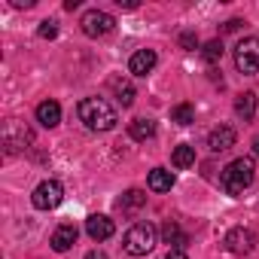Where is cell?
<instances>
[{
  "instance_id": "1",
  "label": "cell",
  "mask_w": 259,
  "mask_h": 259,
  "mask_svg": "<svg viewBox=\"0 0 259 259\" xmlns=\"http://www.w3.org/2000/svg\"><path fill=\"white\" fill-rule=\"evenodd\" d=\"M76 113H79V122L89 128V132H113L116 122H119L116 107L110 101H104V98H82Z\"/></svg>"
},
{
  "instance_id": "2",
  "label": "cell",
  "mask_w": 259,
  "mask_h": 259,
  "mask_svg": "<svg viewBox=\"0 0 259 259\" xmlns=\"http://www.w3.org/2000/svg\"><path fill=\"white\" fill-rule=\"evenodd\" d=\"M256 180V165L253 159H235L223 168L220 174V186L226 189V195H241L250 183Z\"/></svg>"
},
{
  "instance_id": "3",
  "label": "cell",
  "mask_w": 259,
  "mask_h": 259,
  "mask_svg": "<svg viewBox=\"0 0 259 259\" xmlns=\"http://www.w3.org/2000/svg\"><path fill=\"white\" fill-rule=\"evenodd\" d=\"M156 238H159V232H156L153 223H138V226H132L125 232L122 247H125L128 256H147L156 247Z\"/></svg>"
},
{
  "instance_id": "4",
  "label": "cell",
  "mask_w": 259,
  "mask_h": 259,
  "mask_svg": "<svg viewBox=\"0 0 259 259\" xmlns=\"http://www.w3.org/2000/svg\"><path fill=\"white\" fill-rule=\"evenodd\" d=\"M235 67L244 76H256L259 73V37H244L235 46Z\"/></svg>"
},
{
  "instance_id": "5",
  "label": "cell",
  "mask_w": 259,
  "mask_h": 259,
  "mask_svg": "<svg viewBox=\"0 0 259 259\" xmlns=\"http://www.w3.org/2000/svg\"><path fill=\"white\" fill-rule=\"evenodd\" d=\"M61 198H64V186L58 180H43L34 189V195H31V201H34L37 210H52V207L61 204Z\"/></svg>"
},
{
  "instance_id": "6",
  "label": "cell",
  "mask_w": 259,
  "mask_h": 259,
  "mask_svg": "<svg viewBox=\"0 0 259 259\" xmlns=\"http://www.w3.org/2000/svg\"><path fill=\"white\" fill-rule=\"evenodd\" d=\"M79 25H82V34H85V37H104V34L113 31L116 19H113L110 13H104V10H89V13L79 19Z\"/></svg>"
},
{
  "instance_id": "7",
  "label": "cell",
  "mask_w": 259,
  "mask_h": 259,
  "mask_svg": "<svg viewBox=\"0 0 259 259\" xmlns=\"http://www.w3.org/2000/svg\"><path fill=\"white\" fill-rule=\"evenodd\" d=\"M31 141H34V132H31L25 122H19V119H10V122H7V128H4V144H7L10 153L25 150Z\"/></svg>"
},
{
  "instance_id": "8",
  "label": "cell",
  "mask_w": 259,
  "mask_h": 259,
  "mask_svg": "<svg viewBox=\"0 0 259 259\" xmlns=\"http://www.w3.org/2000/svg\"><path fill=\"white\" fill-rule=\"evenodd\" d=\"M226 250L232 253V256H247V253H253V247H256V235L250 232V229H244V226H238V229H229L226 232Z\"/></svg>"
},
{
  "instance_id": "9",
  "label": "cell",
  "mask_w": 259,
  "mask_h": 259,
  "mask_svg": "<svg viewBox=\"0 0 259 259\" xmlns=\"http://www.w3.org/2000/svg\"><path fill=\"white\" fill-rule=\"evenodd\" d=\"M156 61H159V55H156L153 49H138L132 58H128V73H135V76H147V73H153Z\"/></svg>"
},
{
  "instance_id": "10",
  "label": "cell",
  "mask_w": 259,
  "mask_h": 259,
  "mask_svg": "<svg viewBox=\"0 0 259 259\" xmlns=\"http://www.w3.org/2000/svg\"><path fill=\"white\" fill-rule=\"evenodd\" d=\"M85 232H89V238L92 241H107L110 235H113V220L110 217H104V213H92L89 220H85Z\"/></svg>"
},
{
  "instance_id": "11",
  "label": "cell",
  "mask_w": 259,
  "mask_h": 259,
  "mask_svg": "<svg viewBox=\"0 0 259 259\" xmlns=\"http://www.w3.org/2000/svg\"><path fill=\"white\" fill-rule=\"evenodd\" d=\"M235 141H238L235 128H229V125H220V128H213V132H210V138H207V147H210L213 153H226V150H232V147H235Z\"/></svg>"
},
{
  "instance_id": "12",
  "label": "cell",
  "mask_w": 259,
  "mask_h": 259,
  "mask_svg": "<svg viewBox=\"0 0 259 259\" xmlns=\"http://www.w3.org/2000/svg\"><path fill=\"white\" fill-rule=\"evenodd\" d=\"M76 235H79V232H76V226L64 223V226H58V229L52 232V241H49V244H52V250H55V253H67V250L76 244Z\"/></svg>"
},
{
  "instance_id": "13",
  "label": "cell",
  "mask_w": 259,
  "mask_h": 259,
  "mask_svg": "<svg viewBox=\"0 0 259 259\" xmlns=\"http://www.w3.org/2000/svg\"><path fill=\"white\" fill-rule=\"evenodd\" d=\"M162 238H165V244H168L171 250H183V247L189 244V235H186L174 220H168V223L162 226Z\"/></svg>"
},
{
  "instance_id": "14",
  "label": "cell",
  "mask_w": 259,
  "mask_h": 259,
  "mask_svg": "<svg viewBox=\"0 0 259 259\" xmlns=\"http://www.w3.org/2000/svg\"><path fill=\"white\" fill-rule=\"evenodd\" d=\"M37 122H40L43 128H55V125L61 122V107H58V101H43V104L37 107Z\"/></svg>"
},
{
  "instance_id": "15",
  "label": "cell",
  "mask_w": 259,
  "mask_h": 259,
  "mask_svg": "<svg viewBox=\"0 0 259 259\" xmlns=\"http://www.w3.org/2000/svg\"><path fill=\"white\" fill-rule=\"evenodd\" d=\"M110 89L116 92V101H119L122 107H132V104H135V85L128 82V79L113 76V79H110Z\"/></svg>"
},
{
  "instance_id": "16",
  "label": "cell",
  "mask_w": 259,
  "mask_h": 259,
  "mask_svg": "<svg viewBox=\"0 0 259 259\" xmlns=\"http://www.w3.org/2000/svg\"><path fill=\"white\" fill-rule=\"evenodd\" d=\"M147 204V195L141 192V189H128L119 201H116V207L122 210V213H135V210H141Z\"/></svg>"
},
{
  "instance_id": "17",
  "label": "cell",
  "mask_w": 259,
  "mask_h": 259,
  "mask_svg": "<svg viewBox=\"0 0 259 259\" xmlns=\"http://www.w3.org/2000/svg\"><path fill=\"white\" fill-rule=\"evenodd\" d=\"M147 183H150L153 192H168V189L174 186V174H171L168 168H153L150 177H147Z\"/></svg>"
},
{
  "instance_id": "18",
  "label": "cell",
  "mask_w": 259,
  "mask_h": 259,
  "mask_svg": "<svg viewBox=\"0 0 259 259\" xmlns=\"http://www.w3.org/2000/svg\"><path fill=\"white\" fill-rule=\"evenodd\" d=\"M235 113H238V119L250 122V119L256 116V95H253V92L238 95V101H235Z\"/></svg>"
},
{
  "instance_id": "19",
  "label": "cell",
  "mask_w": 259,
  "mask_h": 259,
  "mask_svg": "<svg viewBox=\"0 0 259 259\" xmlns=\"http://www.w3.org/2000/svg\"><path fill=\"white\" fill-rule=\"evenodd\" d=\"M128 135H132L135 141H150L156 135V122L153 119H135L132 125H128Z\"/></svg>"
},
{
  "instance_id": "20",
  "label": "cell",
  "mask_w": 259,
  "mask_h": 259,
  "mask_svg": "<svg viewBox=\"0 0 259 259\" xmlns=\"http://www.w3.org/2000/svg\"><path fill=\"white\" fill-rule=\"evenodd\" d=\"M171 162H174V168H189V165H195V147H189V144L177 147V150L171 153Z\"/></svg>"
},
{
  "instance_id": "21",
  "label": "cell",
  "mask_w": 259,
  "mask_h": 259,
  "mask_svg": "<svg viewBox=\"0 0 259 259\" xmlns=\"http://www.w3.org/2000/svg\"><path fill=\"white\" fill-rule=\"evenodd\" d=\"M171 122H177V125H192V122H195L192 104H177V107L171 110Z\"/></svg>"
},
{
  "instance_id": "22",
  "label": "cell",
  "mask_w": 259,
  "mask_h": 259,
  "mask_svg": "<svg viewBox=\"0 0 259 259\" xmlns=\"http://www.w3.org/2000/svg\"><path fill=\"white\" fill-rule=\"evenodd\" d=\"M201 55H204V61H207V64L213 67V64H217V61L223 58V43H220V40H210V43H207V46L201 49Z\"/></svg>"
},
{
  "instance_id": "23",
  "label": "cell",
  "mask_w": 259,
  "mask_h": 259,
  "mask_svg": "<svg viewBox=\"0 0 259 259\" xmlns=\"http://www.w3.org/2000/svg\"><path fill=\"white\" fill-rule=\"evenodd\" d=\"M55 34H58V28H55V22H43V25H40V37H43V40H52Z\"/></svg>"
},
{
  "instance_id": "24",
  "label": "cell",
  "mask_w": 259,
  "mask_h": 259,
  "mask_svg": "<svg viewBox=\"0 0 259 259\" xmlns=\"http://www.w3.org/2000/svg\"><path fill=\"white\" fill-rule=\"evenodd\" d=\"M180 46H183V49H195V37H192V34H183V37H180Z\"/></svg>"
},
{
  "instance_id": "25",
  "label": "cell",
  "mask_w": 259,
  "mask_h": 259,
  "mask_svg": "<svg viewBox=\"0 0 259 259\" xmlns=\"http://www.w3.org/2000/svg\"><path fill=\"white\" fill-rule=\"evenodd\" d=\"M238 28H241V22H238V19H232V22H226V28H223V31H229V34H232V31H238Z\"/></svg>"
},
{
  "instance_id": "26",
  "label": "cell",
  "mask_w": 259,
  "mask_h": 259,
  "mask_svg": "<svg viewBox=\"0 0 259 259\" xmlns=\"http://www.w3.org/2000/svg\"><path fill=\"white\" fill-rule=\"evenodd\" d=\"M85 259H107V253L104 250H92V253H85Z\"/></svg>"
},
{
  "instance_id": "27",
  "label": "cell",
  "mask_w": 259,
  "mask_h": 259,
  "mask_svg": "<svg viewBox=\"0 0 259 259\" xmlns=\"http://www.w3.org/2000/svg\"><path fill=\"white\" fill-rule=\"evenodd\" d=\"M165 259H186V253H183V250H171Z\"/></svg>"
},
{
  "instance_id": "28",
  "label": "cell",
  "mask_w": 259,
  "mask_h": 259,
  "mask_svg": "<svg viewBox=\"0 0 259 259\" xmlns=\"http://www.w3.org/2000/svg\"><path fill=\"white\" fill-rule=\"evenodd\" d=\"M253 153L259 156V138H253Z\"/></svg>"
}]
</instances>
